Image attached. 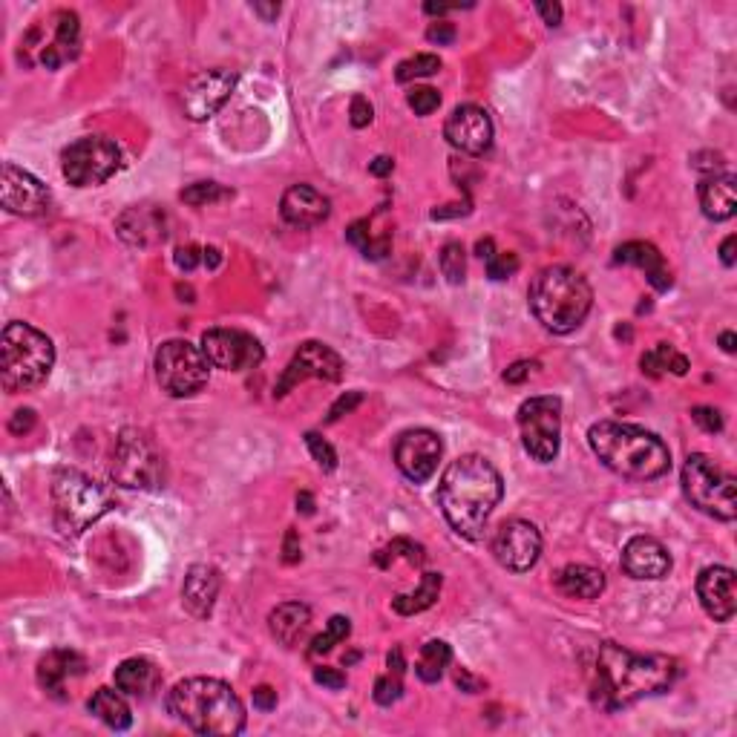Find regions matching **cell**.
<instances>
[{
	"mask_svg": "<svg viewBox=\"0 0 737 737\" xmlns=\"http://www.w3.org/2000/svg\"><path fill=\"white\" fill-rule=\"evenodd\" d=\"M677 674V660L666 654H634L617 642H602L596 654L594 703L605 712H619L642 697L668 691Z\"/></svg>",
	"mask_w": 737,
	"mask_h": 737,
	"instance_id": "6da1fadb",
	"label": "cell"
},
{
	"mask_svg": "<svg viewBox=\"0 0 737 737\" xmlns=\"http://www.w3.org/2000/svg\"><path fill=\"white\" fill-rule=\"evenodd\" d=\"M501 496H504V481L484 455L455 458L438 481V507L444 519L458 536L470 542L481 539L487 519L499 507Z\"/></svg>",
	"mask_w": 737,
	"mask_h": 737,
	"instance_id": "7a4b0ae2",
	"label": "cell"
},
{
	"mask_svg": "<svg viewBox=\"0 0 737 737\" xmlns=\"http://www.w3.org/2000/svg\"><path fill=\"white\" fill-rule=\"evenodd\" d=\"M588 444L594 455L622 478L651 481L671 470V452L648 429L619 421H599L588 429Z\"/></svg>",
	"mask_w": 737,
	"mask_h": 737,
	"instance_id": "3957f363",
	"label": "cell"
},
{
	"mask_svg": "<svg viewBox=\"0 0 737 737\" xmlns=\"http://www.w3.org/2000/svg\"><path fill=\"white\" fill-rule=\"evenodd\" d=\"M170 714L196 735H239L245 729V706L228 683L216 677H188L167 694Z\"/></svg>",
	"mask_w": 737,
	"mask_h": 737,
	"instance_id": "277c9868",
	"label": "cell"
},
{
	"mask_svg": "<svg viewBox=\"0 0 737 737\" xmlns=\"http://www.w3.org/2000/svg\"><path fill=\"white\" fill-rule=\"evenodd\" d=\"M533 317L553 334L576 332L594 306L588 280L571 265H550L539 271L527 291Z\"/></svg>",
	"mask_w": 737,
	"mask_h": 737,
	"instance_id": "5b68a950",
	"label": "cell"
},
{
	"mask_svg": "<svg viewBox=\"0 0 737 737\" xmlns=\"http://www.w3.org/2000/svg\"><path fill=\"white\" fill-rule=\"evenodd\" d=\"M55 366V346L29 323H9L0 334V383L18 395L38 389Z\"/></svg>",
	"mask_w": 737,
	"mask_h": 737,
	"instance_id": "8992f818",
	"label": "cell"
},
{
	"mask_svg": "<svg viewBox=\"0 0 737 737\" xmlns=\"http://www.w3.org/2000/svg\"><path fill=\"white\" fill-rule=\"evenodd\" d=\"M52 510L64 536H78L110 510L107 490L78 470H61L52 478Z\"/></svg>",
	"mask_w": 737,
	"mask_h": 737,
	"instance_id": "52a82bcc",
	"label": "cell"
},
{
	"mask_svg": "<svg viewBox=\"0 0 737 737\" xmlns=\"http://www.w3.org/2000/svg\"><path fill=\"white\" fill-rule=\"evenodd\" d=\"M683 493L700 513L735 522L737 516V484L726 470H720L709 455L694 452L683 464Z\"/></svg>",
	"mask_w": 737,
	"mask_h": 737,
	"instance_id": "ba28073f",
	"label": "cell"
},
{
	"mask_svg": "<svg viewBox=\"0 0 737 737\" xmlns=\"http://www.w3.org/2000/svg\"><path fill=\"white\" fill-rule=\"evenodd\" d=\"M153 369L162 392L170 398H191L208 383L211 363L202 346H193L188 340H167L156 349Z\"/></svg>",
	"mask_w": 737,
	"mask_h": 737,
	"instance_id": "9c48e42d",
	"label": "cell"
},
{
	"mask_svg": "<svg viewBox=\"0 0 737 737\" xmlns=\"http://www.w3.org/2000/svg\"><path fill=\"white\" fill-rule=\"evenodd\" d=\"M113 478L130 490H153L165 481V461L139 429H124L113 450Z\"/></svg>",
	"mask_w": 737,
	"mask_h": 737,
	"instance_id": "30bf717a",
	"label": "cell"
},
{
	"mask_svg": "<svg viewBox=\"0 0 737 737\" xmlns=\"http://www.w3.org/2000/svg\"><path fill=\"white\" fill-rule=\"evenodd\" d=\"M121 167L119 144L107 136H84L61 153L64 179L75 188L104 185Z\"/></svg>",
	"mask_w": 737,
	"mask_h": 737,
	"instance_id": "8fae6325",
	"label": "cell"
},
{
	"mask_svg": "<svg viewBox=\"0 0 737 737\" xmlns=\"http://www.w3.org/2000/svg\"><path fill=\"white\" fill-rule=\"evenodd\" d=\"M519 429L524 450L539 464H550L562 447V401L539 395L519 406Z\"/></svg>",
	"mask_w": 737,
	"mask_h": 737,
	"instance_id": "7c38bea8",
	"label": "cell"
},
{
	"mask_svg": "<svg viewBox=\"0 0 737 737\" xmlns=\"http://www.w3.org/2000/svg\"><path fill=\"white\" fill-rule=\"evenodd\" d=\"M202 352L208 363L225 372H248L260 366L262 352L260 340L254 334L239 332V329H211L202 334Z\"/></svg>",
	"mask_w": 737,
	"mask_h": 737,
	"instance_id": "4fadbf2b",
	"label": "cell"
},
{
	"mask_svg": "<svg viewBox=\"0 0 737 737\" xmlns=\"http://www.w3.org/2000/svg\"><path fill=\"white\" fill-rule=\"evenodd\" d=\"M309 378H317V381H329L337 383L343 378V360L340 355L329 349L326 343H317V340H309L303 343L291 363L283 369V378L274 386V395L277 398H286L288 392L297 386V383L309 381Z\"/></svg>",
	"mask_w": 737,
	"mask_h": 737,
	"instance_id": "5bb4252c",
	"label": "cell"
},
{
	"mask_svg": "<svg viewBox=\"0 0 737 737\" xmlns=\"http://www.w3.org/2000/svg\"><path fill=\"white\" fill-rule=\"evenodd\" d=\"M493 556L501 568L513 573H527L542 556V533L539 527L524 519L501 522L493 536Z\"/></svg>",
	"mask_w": 737,
	"mask_h": 737,
	"instance_id": "9a60e30c",
	"label": "cell"
},
{
	"mask_svg": "<svg viewBox=\"0 0 737 737\" xmlns=\"http://www.w3.org/2000/svg\"><path fill=\"white\" fill-rule=\"evenodd\" d=\"M0 202L9 214L32 219V216L47 214L52 205V193L29 170L6 162L0 170Z\"/></svg>",
	"mask_w": 737,
	"mask_h": 737,
	"instance_id": "2e32d148",
	"label": "cell"
},
{
	"mask_svg": "<svg viewBox=\"0 0 737 737\" xmlns=\"http://www.w3.org/2000/svg\"><path fill=\"white\" fill-rule=\"evenodd\" d=\"M237 87L234 70H205L193 75L182 90V107L191 121H208L219 113V107L231 98Z\"/></svg>",
	"mask_w": 737,
	"mask_h": 737,
	"instance_id": "e0dca14e",
	"label": "cell"
},
{
	"mask_svg": "<svg viewBox=\"0 0 737 737\" xmlns=\"http://www.w3.org/2000/svg\"><path fill=\"white\" fill-rule=\"evenodd\" d=\"M441 455H444V444L429 429H409L395 441V464L415 484H424L435 476Z\"/></svg>",
	"mask_w": 737,
	"mask_h": 737,
	"instance_id": "ac0fdd59",
	"label": "cell"
},
{
	"mask_svg": "<svg viewBox=\"0 0 737 737\" xmlns=\"http://www.w3.org/2000/svg\"><path fill=\"white\" fill-rule=\"evenodd\" d=\"M444 136L455 150L467 156H484L493 147V121L487 110L476 104H461L452 110V116L444 124Z\"/></svg>",
	"mask_w": 737,
	"mask_h": 737,
	"instance_id": "d6986e66",
	"label": "cell"
},
{
	"mask_svg": "<svg viewBox=\"0 0 737 737\" xmlns=\"http://www.w3.org/2000/svg\"><path fill=\"white\" fill-rule=\"evenodd\" d=\"M622 571L640 582H657V579H666L671 571V556L660 539L634 536L622 550Z\"/></svg>",
	"mask_w": 737,
	"mask_h": 737,
	"instance_id": "ffe728a7",
	"label": "cell"
},
{
	"mask_svg": "<svg viewBox=\"0 0 737 737\" xmlns=\"http://www.w3.org/2000/svg\"><path fill=\"white\" fill-rule=\"evenodd\" d=\"M697 596L714 622H729L737 611L735 571L723 568V565L706 568L697 576Z\"/></svg>",
	"mask_w": 737,
	"mask_h": 737,
	"instance_id": "44dd1931",
	"label": "cell"
},
{
	"mask_svg": "<svg viewBox=\"0 0 737 737\" xmlns=\"http://www.w3.org/2000/svg\"><path fill=\"white\" fill-rule=\"evenodd\" d=\"M280 214H283V219H286L291 228L306 231V228H317V225H323L329 219L332 202L320 191H314L311 185H291L283 193Z\"/></svg>",
	"mask_w": 737,
	"mask_h": 737,
	"instance_id": "7402d4cb",
	"label": "cell"
},
{
	"mask_svg": "<svg viewBox=\"0 0 737 737\" xmlns=\"http://www.w3.org/2000/svg\"><path fill=\"white\" fill-rule=\"evenodd\" d=\"M84 671H87V663H84L81 654L67 651V648H55V651H49L47 657L38 663V683L52 697L67 700L70 680L72 677H81Z\"/></svg>",
	"mask_w": 737,
	"mask_h": 737,
	"instance_id": "603a6c76",
	"label": "cell"
},
{
	"mask_svg": "<svg viewBox=\"0 0 737 737\" xmlns=\"http://www.w3.org/2000/svg\"><path fill=\"white\" fill-rule=\"evenodd\" d=\"M219 588H222V576L214 565H193L182 585V602L193 617H211Z\"/></svg>",
	"mask_w": 737,
	"mask_h": 737,
	"instance_id": "cb8c5ba5",
	"label": "cell"
},
{
	"mask_svg": "<svg viewBox=\"0 0 737 737\" xmlns=\"http://www.w3.org/2000/svg\"><path fill=\"white\" fill-rule=\"evenodd\" d=\"M268 628H271V637L280 645L297 648L311 631V608L303 602H283L271 611Z\"/></svg>",
	"mask_w": 737,
	"mask_h": 737,
	"instance_id": "d4e9b609",
	"label": "cell"
},
{
	"mask_svg": "<svg viewBox=\"0 0 737 737\" xmlns=\"http://www.w3.org/2000/svg\"><path fill=\"white\" fill-rule=\"evenodd\" d=\"M700 208L714 222H726L737 211V182L729 173H712L700 182Z\"/></svg>",
	"mask_w": 737,
	"mask_h": 737,
	"instance_id": "484cf974",
	"label": "cell"
},
{
	"mask_svg": "<svg viewBox=\"0 0 737 737\" xmlns=\"http://www.w3.org/2000/svg\"><path fill=\"white\" fill-rule=\"evenodd\" d=\"M614 260L642 268L645 277H648V283L657 288V291H668L671 283H674L666 260H663V254H660L651 242H625V245H619L617 248Z\"/></svg>",
	"mask_w": 737,
	"mask_h": 737,
	"instance_id": "4316f807",
	"label": "cell"
},
{
	"mask_svg": "<svg viewBox=\"0 0 737 737\" xmlns=\"http://www.w3.org/2000/svg\"><path fill=\"white\" fill-rule=\"evenodd\" d=\"M119 234L124 242L139 248L165 242V216L153 208H130L119 216Z\"/></svg>",
	"mask_w": 737,
	"mask_h": 737,
	"instance_id": "83f0119b",
	"label": "cell"
},
{
	"mask_svg": "<svg viewBox=\"0 0 737 737\" xmlns=\"http://www.w3.org/2000/svg\"><path fill=\"white\" fill-rule=\"evenodd\" d=\"M162 686V671L153 660L147 657H130L116 668V689L127 697H150L153 691Z\"/></svg>",
	"mask_w": 737,
	"mask_h": 737,
	"instance_id": "f1b7e54d",
	"label": "cell"
},
{
	"mask_svg": "<svg viewBox=\"0 0 737 737\" xmlns=\"http://www.w3.org/2000/svg\"><path fill=\"white\" fill-rule=\"evenodd\" d=\"M78 15L75 12H58L55 15V35L49 41L44 52H41V64L47 70L61 67L64 61H70L78 55Z\"/></svg>",
	"mask_w": 737,
	"mask_h": 737,
	"instance_id": "f546056e",
	"label": "cell"
},
{
	"mask_svg": "<svg viewBox=\"0 0 737 737\" xmlns=\"http://www.w3.org/2000/svg\"><path fill=\"white\" fill-rule=\"evenodd\" d=\"M556 591L568 599H596L605 591V573L591 565H565L556 573Z\"/></svg>",
	"mask_w": 737,
	"mask_h": 737,
	"instance_id": "4dcf8cb0",
	"label": "cell"
},
{
	"mask_svg": "<svg viewBox=\"0 0 737 737\" xmlns=\"http://www.w3.org/2000/svg\"><path fill=\"white\" fill-rule=\"evenodd\" d=\"M90 712L96 714L101 723H107L110 729H116V732H124V729H130V723H133V714H130V706H127V700L121 697L119 691L113 689H98L93 697H90Z\"/></svg>",
	"mask_w": 737,
	"mask_h": 737,
	"instance_id": "1f68e13d",
	"label": "cell"
},
{
	"mask_svg": "<svg viewBox=\"0 0 737 737\" xmlns=\"http://www.w3.org/2000/svg\"><path fill=\"white\" fill-rule=\"evenodd\" d=\"M438 594H441V573H424L418 591L395 596V599H392V608H395L398 614H404V617H412V614H421V611L432 608Z\"/></svg>",
	"mask_w": 737,
	"mask_h": 737,
	"instance_id": "d6a6232c",
	"label": "cell"
},
{
	"mask_svg": "<svg viewBox=\"0 0 737 737\" xmlns=\"http://www.w3.org/2000/svg\"><path fill=\"white\" fill-rule=\"evenodd\" d=\"M642 372L645 375H651V378H660L663 372H671V375H686L689 372V360L686 355H680V352H674L668 343H660V346H654L651 352H645L642 355Z\"/></svg>",
	"mask_w": 737,
	"mask_h": 737,
	"instance_id": "836d02e7",
	"label": "cell"
},
{
	"mask_svg": "<svg viewBox=\"0 0 737 737\" xmlns=\"http://www.w3.org/2000/svg\"><path fill=\"white\" fill-rule=\"evenodd\" d=\"M452 660V648L447 642L441 640H429L424 648H421V657L415 663V674L424 680V683H438L444 668L450 666Z\"/></svg>",
	"mask_w": 737,
	"mask_h": 737,
	"instance_id": "e575fe53",
	"label": "cell"
},
{
	"mask_svg": "<svg viewBox=\"0 0 737 737\" xmlns=\"http://www.w3.org/2000/svg\"><path fill=\"white\" fill-rule=\"evenodd\" d=\"M349 634H352V622H349L346 617H332V619H329V628H326V631H323L320 637H314V642H311V648H309V654H311V657H317V654H329L334 645L346 640Z\"/></svg>",
	"mask_w": 737,
	"mask_h": 737,
	"instance_id": "d590c367",
	"label": "cell"
},
{
	"mask_svg": "<svg viewBox=\"0 0 737 737\" xmlns=\"http://www.w3.org/2000/svg\"><path fill=\"white\" fill-rule=\"evenodd\" d=\"M441 70V58L438 55H415V58H406L398 64V72H395V78L406 84V81H412V78H429V75H435V72Z\"/></svg>",
	"mask_w": 737,
	"mask_h": 737,
	"instance_id": "8d00e7d4",
	"label": "cell"
},
{
	"mask_svg": "<svg viewBox=\"0 0 737 737\" xmlns=\"http://www.w3.org/2000/svg\"><path fill=\"white\" fill-rule=\"evenodd\" d=\"M231 196H234V191H228V188H222V185H216V182H196V185L182 191V202L202 208V205L225 202V199H231Z\"/></svg>",
	"mask_w": 737,
	"mask_h": 737,
	"instance_id": "74e56055",
	"label": "cell"
},
{
	"mask_svg": "<svg viewBox=\"0 0 737 737\" xmlns=\"http://www.w3.org/2000/svg\"><path fill=\"white\" fill-rule=\"evenodd\" d=\"M441 274L450 280L452 286L464 283V274H467V257H464V248L458 242H447L441 248Z\"/></svg>",
	"mask_w": 737,
	"mask_h": 737,
	"instance_id": "f35d334b",
	"label": "cell"
},
{
	"mask_svg": "<svg viewBox=\"0 0 737 737\" xmlns=\"http://www.w3.org/2000/svg\"><path fill=\"white\" fill-rule=\"evenodd\" d=\"M306 444H309L311 458H314L326 473H332L334 467H337V452H334L332 444H329L326 438H320L317 432H306Z\"/></svg>",
	"mask_w": 737,
	"mask_h": 737,
	"instance_id": "ab89813d",
	"label": "cell"
},
{
	"mask_svg": "<svg viewBox=\"0 0 737 737\" xmlns=\"http://www.w3.org/2000/svg\"><path fill=\"white\" fill-rule=\"evenodd\" d=\"M401 694H404V683H401V674H395V671H389L386 677H381V680L375 683V700H378L381 706L398 703Z\"/></svg>",
	"mask_w": 737,
	"mask_h": 737,
	"instance_id": "60d3db41",
	"label": "cell"
},
{
	"mask_svg": "<svg viewBox=\"0 0 737 737\" xmlns=\"http://www.w3.org/2000/svg\"><path fill=\"white\" fill-rule=\"evenodd\" d=\"M409 107L418 113V116H429V113H435L438 110V104H441V96H438V90H432V87H418V90H412L409 93Z\"/></svg>",
	"mask_w": 737,
	"mask_h": 737,
	"instance_id": "b9f144b4",
	"label": "cell"
},
{
	"mask_svg": "<svg viewBox=\"0 0 737 737\" xmlns=\"http://www.w3.org/2000/svg\"><path fill=\"white\" fill-rule=\"evenodd\" d=\"M519 271V257L516 254H496L493 260H487V274L490 280H507Z\"/></svg>",
	"mask_w": 737,
	"mask_h": 737,
	"instance_id": "7bdbcfd3",
	"label": "cell"
},
{
	"mask_svg": "<svg viewBox=\"0 0 737 737\" xmlns=\"http://www.w3.org/2000/svg\"><path fill=\"white\" fill-rule=\"evenodd\" d=\"M691 418H694L697 427L703 429V432H709V435L723 429V415H720L714 406H694V409H691Z\"/></svg>",
	"mask_w": 737,
	"mask_h": 737,
	"instance_id": "ee69618b",
	"label": "cell"
},
{
	"mask_svg": "<svg viewBox=\"0 0 737 737\" xmlns=\"http://www.w3.org/2000/svg\"><path fill=\"white\" fill-rule=\"evenodd\" d=\"M346 239L352 242V245H357L363 254H369V248H372V234H369V219H360V222H355L349 231H346Z\"/></svg>",
	"mask_w": 737,
	"mask_h": 737,
	"instance_id": "f6af8a7d",
	"label": "cell"
},
{
	"mask_svg": "<svg viewBox=\"0 0 737 737\" xmlns=\"http://www.w3.org/2000/svg\"><path fill=\"white\" fill-rule=\"evenodd\" d=\"M363 401V392H346V395H340L334 406L329 409V424H334L337 418H343V415H349L357 404Z\"/></svg>",
	"mask_w": 737,
	"mask_h": 737,
	"instance_id": "bcb514c9",
	"label": "cell"
},
{
	"mask_svg": "<svg viewBox=\"0 0 737 737\" xmlns=\"http://www.w3.org/2000/svg\"><path fill=\"white\" fill-rule=\"evenodd\" d=\"M314 683H320V686L332 691H340L346 686V674H340L337 668H314Z\"/></svg>",
	"mask_w": 737,
	"mask_h": 737,
	"instance_id": "7dc6e473",
	"label": "cell"
},
{
	"mask_svg": "<svg viewBox=\"0 0 737 737\" xmlns=\"http://www.w3.org/2000/svg\"><path fill=\"white\" fill-rule=\"evenodd\" d=\"M372 104H369V98L363 96H355L352 98V127H366L369 121H372Z\"/></svg>",
	"mask_w": 737,
	"mask_h": 737,
	"instance_id": "c3c4849f",
	"label": "cell"
},
{
	"mask_svg": "<svg viewBox=\"0 0 737 737\" xmlns=\"http://www.w3.org/2000/svg\"><path fill=\"white\" fill-rule=\"evenodd\" d=\"M199 262H202V251H199L196 245H182V248H176V265H179L182 271H193Z\"/></svg>",
	"mask_w": 737,
	"mask_h": 737,
	"instance_id": "681fc988",
	"label": "cell"
},
{
	"mask_svg": "<svg viewBox=\"0 0 737 737\" xmlns=\"http://www.w3.org/2000/svg\"><path fill=\"white\" fill-rule=\"evenodd\" d=\"M533 369H539V363H530V360H519V363H513V366H510V369L504 372V381H507V383L527 381Z\"/></svg>",
	"mask_w": 737,
	"mask_h": 737,
	"instance_id": "f907efd6",
	"label": "cell"
},
{
	"mask_svg": "<svg viewBox=\"0 0 737 737\" xmlns=\"http://www.w3.org/2000/svg\"><path fill=\"white\" fill-rule=\"evenodd\" d=\"M427 38L432 41V44H438V47H444V44H452L455 41V26L452 24H432L429 26V32H427Z\"/></svg>",
	"mask_w": 737,
	"mask_h": 737,
	"instance_id": "816d5d0a",
	"label": "cell"
},
{
	"mask_svg": "<svg viewBox=\"0 0 737 737\" xmlns=\"http://www.w3.org/2000/svg\"><path fill=\"white\" fill-rule=\"evenodd\" d=\"M32 427H35V412H32V409H18V412L12 415V421H9V429H12L15 435H26Z\"/></svg>",
	"mask_w": 737,
	"mask_h": 737,
	"instance_id": "f5cc1de1",
	"label": "cell"
},
{
	"mask_svg": "<svg viewBox=\"0 0 737 737\" xmlns=\"http://www.w3.org/2000/svg\"><path fill=\"white\" fill-rule=\"evenodd\" d=\"M254 706L262 709V712L277 709V691L271 689V686H257V689H254Z\"/></svg>",
	"mask_w": 737,
	"mask_h": 737,
	"instance_id": "db71d44e",
	"label": "cell"
},
{
	"mask_svg": "<svg viewBox=\"0 0 737 737\" xmlns=\"http://www.w3.org/2000/svg\"><path fill=\"white\" fill-rule=\"evenodd\" d=\"M539 15L545 18L547 26H559L562 24V6L559 3H536Z\"/></svg>",
	"mask_w": 737,
	"mask_h": 737,
	"instance_id": "11a10c76",
	"label": "cell"
},
{
	"mask_svg": "<svg viewBox=\"0 0 737 737\" xmlns=\"http://www.w3.org/2000/svg\"><path fill=\"white\" fill-rule=\"evenodd\" d=\"M735 248H737V237L735 234H729V237L723 239V245H720V260L723 265H735Z\"/></svg>",
	"mask_w": 737,
	"mask_h": 737,
	"instance_id": "9f6ffc18",
	"label": "cell"
},
{
	"mask_svg": "<svg viewBox=\"0 0 737 737\" xmlns=\"http://www.w3.org/2000/svg\"><path fill=\"white\" fill-rule=\"evenodd\" d=\"M392 170H395V162H392L389 156H378V159L369 165V173H372V176H389Z\"/></svg>",
	"mask_w": 737,
	"mask_h": 737,
	"instance_id": "6f0895ef",
	"label": "cell"
},
{
	"mask_svg": "<svg viewBox=\"0 0 737 737\" xmlns=\"http://www.w3.org/2000/svg\"><path fill=\"white\" fill-rule=\"evenodd\" d=\"M300 559V545H297V533L294 530H288L286 533V562H297Z\"/></svg>",
	"mask_w": 737,
	"mask_h": 737,
	"instance_id": "680465c9",
	"label": "cell"
},
{
	"mask_svg": "<svg viewBox=\"0 0 737 737\" xmlns=\"http://www.w3.org/2000/svg\"><path fill=\"white\" fill-rule=\"evenodd\" d=\"M476 254L481 257V260L487 262V260H493L496 257V251H493V239L487 237V239H478V245H476Z\"/></svg>",
	"mask_w": 737,
	"mask_h": 737,
	"instance_id": "91938a15",
	"label": "cell"
},
{
	"mask_svg": "<svg viewBox=\"0 0 737 737\" xmlns=\"http://www.w3.org/2000/svg\"><path fill=\"white\" fill-rule=\"evenodd\" d=\"M386 663H389V671H395V674H404V654H401V648L389 651Z\"/></svg>",
	"mask_w": 737,
	"mask_h": 737,
	"instance_id": "94428289",
	"label": "cell"
},
{
	"mask_svg": "<svg viewBox=\"0 0 737 737\" xmlns=\"http://www.w3.org/2000/svg\"><path fill=\"white\" fill-rule=\"evenodd\" d=\"M254 12H260L265 21H271V18H277V15H280V6H277V3H271V6H265V3H254Z\"/></svg>",
	"mask_w": 737,
	"mask_h": 737,
	"instance_id": "6125c7cd",
	"label": "cell"
},
{
	"mask_svg": "<svg viewBox=\"0 0 737 737\" xmlns=\"http://www.w3.org/2000/svg\"><path fill=\"white\" fill-rule=\"evenodd\" d=\"M735 343H737L735 332H723V334H720V346H723V352H729V355H735V349H737Z\"/></svg>",
	"mask_w": 737,
	"mask_h": 737,
	"instance_id": "be15d7a7",
	"label": "cell"
},
{
	"mask_svg": "<svg viewBox=\"0 0 737 737\" xmlns=\"http://www.w3.org/2000/svg\"><path fill=\"white\" fill-rule=\"evenodd\" d=\"M297 510H303L306 516L314 513V499H311L309 493H300V496H297Z\"/></svg>",
	"mask_w": 737,
	"mask_h": 737,
	"instance_id": "e7e4bbea",
	"label": "cell"
},
{
	"mask_svg": "<svg viewBox=\"0 0 737 737\" xmlns=\"http://www.w3.org/2000/svg\"><path fill=\"white\" fill-rule=\"evenodd\" d=\"M202 260H205L208 268H216V265L222 262V257H219V251H216V248H205V251H202Z\"/></svg>",
	"mask_w": 737,
	"mask_h": 737,
	"instance_id": "03108f58",
	"label": "cell"
},
{
	"mask_svg": "<svg viewBox=\"0 0 737 737\" xmlns=\"http://www.w3.org/2000/svg\"><path fill=\"white\" fill-rule=\"evenodd\" d=\"M424 9H427L429 15H444V12H450L452 6H444V3H427Z\"/></svg>",
	"mask_w": 737,
	"mask_h": 737,
	"instance_id": "003e7915",
	"label": "cell"
}]
</instances>
